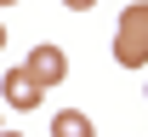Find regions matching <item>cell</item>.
<instances>
[{
  "label": "cell",
  "mask_w": 148,
  "mask_h": 137,
  "mask_svg": "<svg viewBox=\"0 0 148 137\" xmlns=\"http://www.w3.org/2000/svg\"><path fill=\"white\" fill-rule=\"evenodd\" d=\"M114 63H120V69H143V63H148V0H131L125 12H120Z\"/></svg>",
  "instance_id": "obj_1"
},
{
  "label": "cell",
  "mask_w": 148,
  "mask_h": 137,
  "mask_svg": "<svg viewBox=\"0 0 148 137\" xmlns=\"http://www.w3.org/2000/svg\"><path fill=\"white\" fill-rule=\"evenodd\" d=\"M23 74L34 80L40 92H51L69 80V57H63V46H29V57H23Z\"/></svg>",
  "instance_id": "obj_2"
},
{
  "label": "cell",
  "mask_w": 148,
  "mask_h": 137,
  "mask_svg": "<svg viewBox=\"0 0 148 137\" xmlns=\"http://www.w3.org/2000/svg\"><path fill=\"white\" fill-rule=\"evenodd\" d=\"M0 92H6V103H12V109H40V97H46V92H40V86L23 74V69H6Z\"/></svg>",
  "instance_id": "obj_3"
},
{
  "label": "cell",
  "mask_w": 148,
  "mask_h": 137,
  "mask_svg": "<svg viewBox=\"0 0 148 137\" xmlns=\"http://www.w3.org/2000/svg\"><path fill=\"white\" fill-rule=\"evenodd\" d=\"M51 137H97V131H91V114H80V109L51 114Z\"/></svg>",
  "instance_id": "obj_4"
},
{
  "label": "cell",
  "mask_w": 148,
  "mask_h": 137,
  "mask_svg": "<svg viewBox=\"0 0 148 137\" xmlns=\"http://www.w3.org/2000/svg\"><path fill=\"white\" fill-rule=\"evenodd\" d=\"M63 6H69V12H91L97 0H63Z\"/></svg>",
  "instance_id": "obj_5"
},
{
  "label": "cell",
  "mask_w": 148,
  "mask_h": 137,
  "mask_svg": "<svg viewBox=\"0 0 148 137\" xmlns=\"http://www.w3.org/2000/svg\"><path fill=\"white\" fill-rule=\"evenodd\" d=\"M0 46H6V23H0Z\"/></svg>",
  "instance_id": "obj_6"
},
{
  "label": "cell",
  "mask_w": 148,
  "mask_h": 137,
  "mask_svg": "<svg viewBox=\"0 0 148 137\" xmlns=\"http://www.w3.org/2000/svg\"><path fill=\"white\" fill-rule=\"evenodd\" d=\"M0 6H17V0H0Z\"/></svg>",
  "instance_id": "obj_7"
},
{
  "label": "cell",
  "mask_w": 148,
  "mask_h": 137,
  "mask_svg": "<svg viewBox=\"0 0 148 137\" xmlns=\"http://www.w3.org/2000/svg\"><path fill=\"white\" fill-rule=\"evenodd\" d=\"M0 137H17V131H0Z\"/></svg>",
  "instance_id": "obj_8"
}]
</instances>
